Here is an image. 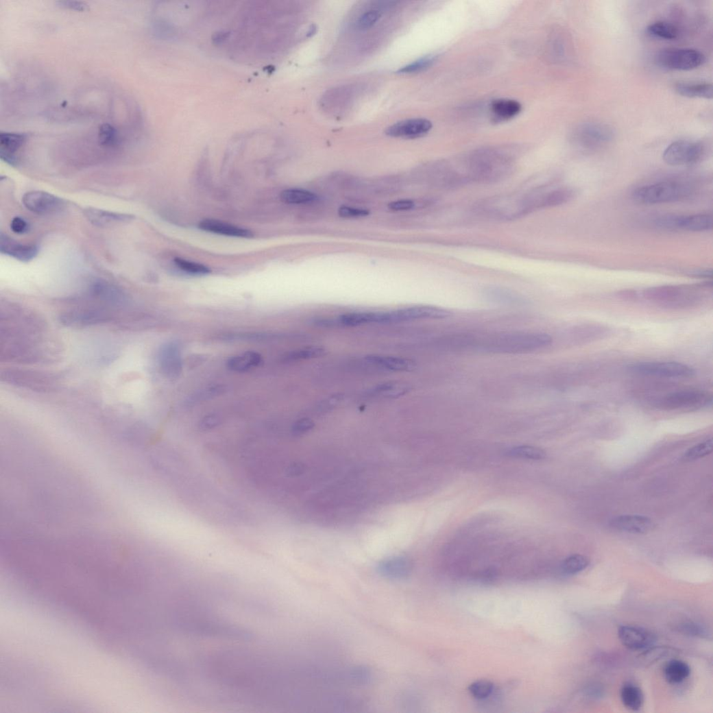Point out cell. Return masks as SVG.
<instances>
[{
  "mask_svg": "<svg viewBox=\"0 0 713 713\" xmlns=\"http://www.w3.org/2000/svg\"><path fill=\"white\" fill-rule=\"evenodd\" d=\"M415 205V202L412 200H403L391 202L388 207L394 211H406L414 208Z\"/></svg>",
  "mask_w": 713,
  "mask_h": 713,
  "instance_id": "cell-45",
  "label": "cell"
},
{
  "mask_svg": "<svg viewBox=\"0 0 713 713\" xmlns=\"http://www.w3.org/2000/svg\"><path fill=\"white\" fill-rule=\"evenodd\" d=\"M705 62L704 54L692 49H665L655 56L657 65L670 70L690 71L702 66Z\"/></svg>",
  "mask_w": 713,
  "mask_h": 713,
  "instance_id": "cell-6",
  "label": "cell"
},
{
  "mask_svg": "<svg viewBox=\"0 0 713 713\" xmlns=\"http://www.w3.org/2000/svg\"><path fill=\"white\" fill-rule=\"evenodd\" d=\"M376 569L378 574L385 579L402 581L411 574L413 564L409 559L398 556L383 560Z\"/></svg>",
  "mask_w": 713,
  "mask_h": 713,
  "instance_id": "cell-14",
  "label": "cell"
},
{
  "mask_svg": "<svg viewBox=\"0 0 713 713\" xmlns=\"http://www.w3.org/2000/svg\"><path fill=\"white\" fill-rule=\"evenodd\" d=\"M469 692L476 699H485L494 691V684L486 680H479L469 686Z\"/></svg>",
  "mask_w": 713,
  "mask_h": 713,
  "instance_id": "cell-38",
  "label": "cell"
},
{
  "mask_svg": "<svg viewBox=\"0 0 713 713\" xmlns=\"http://www.w3.org/2000/svg\"><path fill=\"white\" fill-rule=\"evenodd\" d=\"M22 202L27 210L41 215L56 213L64 206L63 200L60 197L43 191L27 192L23 195Z\"/></svg>",
  "mask_w": 713,
  "mask_h": 713,
  "instance_id": "cell-12",
  "label": "cell"
},
{
  "mask_svg": "<svg viewBox=\"0 0 713 713\" xmlns=\"http://www.w3.org/2000/svg\"><path fill=\"white\" fill-rule=\"evenodd\" d=\"M629 370L640 375L668 378H687L695 374L691 367L677 362L638 363L629 365Z\"/></svg>",
  "mask_w": 713,
  "mask_h": 713,
  "instance_id": "cell-9",
  "label": "cell"
},
{
  "mask_svg": "<svg viewBox=\"0 0 713 713\" xmlns=\"http://www.w3.org/2000/svg\"><path fill=\"white\" fill-rule=\"evenodd\" d=\"M694 289L675 286H664L650 288L643 292L646 299L666 302L674 303L683 302L684 298L694 297Z\"/></svg>",
  "mask_w": 713,
  "mask_h": 713,
  "instance_id": "cell-15",
  "label": "cell"
},
{
  "mask_svg": "<svg viewBox=\"0 0 713 713\" xmlns=\"http://www.w3.org/2000/svg\"><path fill=\"white\" fill-rule=\"evenodd\" d=\"M325 350L319 347H309L291 352L288 359L291 361L307 360L316 359L325 353Z\"/></svg>",
  "mask_w": 713,
  "mask_h": 713,
  "instance_id": "cell-41",
  "label": "cell"
},
{
  "mask_svg": "<svg viewBox=\"0 0 713 713\" xmlns=\"http://www.w3.org/2000/svg\"><path fill=\"white\" fill-rule=\"evenodd\" d=\"M433 128L432 123L426 119H411L401 121L389 127L385 133L392 138L414 139L426 135Z\"/></svg>",
  "mask_w": 713,
  "mask_h": 713,
  "instance_id": "cell-13",
  "label": "cell"
},
{
  "mask_svg": "<svg viewBox=\"0 0 713 713\" xmlns=\"http://www.w3.org/2000/svg\"><path fill=\"white\" fill-rule=\"evenodd\" d=\"M199 228L202 230L208 232L228 237L238 238H251L253 237L252 232L248 230L215 219H204L200 223Z\"/></svg>",
  "mask_w": 713,
  "mask_h": 713,
  "instance_id": "cell-22",
  "label": "cell"
},
{
  "mask_svg": "<svg viewBox=\"0 0 713 713\" xmlns=\"http://www.w3.org/2000/svg\"><path fill=\"white\" fill-rule=\"evenodd\" d=\"M618 637L624 646L636 651L646 649L654 642V638L650 632L634 627H620Z\"/></svg>",
  "mask_w": 713,
  "mask_h": 713,
  "instance_id": "cell-18",
  "label": "cell"
},
{
  "mask_svg": "<svg viewBox=\"0 0 713 713\" xmlns=\"http://www.w3.org/2000/svg\"><path fill=\"white\" fill-rule=\"evenodd\" d=\"M713 442L710 438L703 442L695 445L694 447L690 449L684 456V459L688 461H693L703 458L712 452Z\"/></svg>",
  "mask_w": 713,
  "mask_h": 713,
  "instance_id": "cell-40",
  "label": "cell"
},
{
  "mask_svg": "<svg viewBox=\"0 0 713 713\" xmlns=\"http://www.w3.org/2000/svg\"><path fill=\"white\" fill-rule=\"evenodd\" d=\"M712 398L700 390H680L666 394L654 400V406L662 410H690L707 407Z\"/></svg>",
  "mask_w": 713,
  "mask_h": 713,
  "instance_id": "cell-7",
  "label": "cell"
},
{
  "mask_svg": "<svg viewBox=\"0 0 713 713\" xmlns=\"http://www.w3.org/2000/svg\"><path fill=\"white\" fill-rule=\"evenodd\" d=\"M281 200L289 204H306L315 202L317 196L310 191L302 189H287L280 194Z\"/></svg>",
  "mask_w": 713,
  "mask_h": 713,
  "instance_id": "cell-31",
  "label": "cell"
},
{
  "mask_svg": "<svg viewBox=\"0 0 713 713\" xmlns=\"http://www.w3.org/2000/svg\"><path fill=\"white\" fill-rule=\"evenodd\" d=\"M97 140L100 146L112 148L119 145L120 133L114 125L103 123L98 128Z\"/></svg>",
  "mask_w": 713,
  "mask_h": 713,
  "instance_id": "cell-34",
  "label": "cell"
},
{
  "mask_svg": "<svg viewBox=\"0 0 713 713\" xmlns=\"http://www.w3.org/2000/svg\"><path fill=\"white\" fill-rule=\"evenodd\" d=\"M2 379L8 383L39 391L52 389L56 384V378L51 375L18 370L3 372Z\"/></svg>",
  "mask_w": 713,
  "mask_h": 713,
  "instance_id": "cell-11",
  "label": "cell"
},
{
  "mask_svg": "<svg viewBox=\"0 0 713 713\" xmlns=\"http://www.w3.org/2000/svg\"><path fill=\"white\" fill-rule=\"evenodd\" d=\"M624 705L632 710H638L642 706L644 695L642 690L633 685L624 686L620 693Z\"/></svg>",
  "mask_w": 713,
  "mask_h": 713,
  "instance_id": "cell-32",
  "label": "cell"
},
{
  "mask_svg": "<svg viewBox=\"0 0 713 713\" xmlns=\"http://www.w3.org/2000/svg\"><path fill=\"white\" fill-rule=\"evenodd\" d=\"M649 35L664 40H675L679 37V30L675 25L663 21H657L647 27Z\"/></svg>",
  "mask_w": 713,
  "mask_h": 713,
  "instance_id": "cell-33",
  "label": "cell"
},
{
  "mask_svg": "<svg viewBox=\"0 0 713 713\" xmlns=\"http://www.w3.org/2000/svg\"><path fill=\"white\" fill-rule=\"evenodd\" d=\"M367 361L379 367L394 372H409L414 369L413 362L398 356L370 355Z\"/></svg>",
  "mask_w": 713,
  "mask_h": 713,
  "instance_id": "cell-26",
  "label": "cell"
},
{
  "mask_svg": "<svg viewBox=\"0 0 713 713\" xmlns=\"http://www.w3.org/2000/svg\"><path fill=\"white\" fill-rule=\"evenodd\" d=\"M5 332L2 331V358L21 363L49 362V347L40 333L43 323L36 315L23 309L6 312Z\"/></svg>",
  "mask_w": 713,
  "mask_h": 713,
  "instance_id": "cell-1",
  "label": "cell"
},
{
  "mask_svg": "<svg viewBox=\"0 0 713 713\" xmlns=\"http://www.w3.org/2000/svg\"><path fill=\"white\" fill-rule=\"evenodd\" d=\"M692 192V188L686 184L662 182L637 189L633 193V198L642 204H659L681 201L690 197Z\"/></svg>",
  "mask_w": 713,
  "mask_h": 713,
  "instance_id": "cell-3",
  "label": "cell"
},
{
  "mask_svg": "<svg viewBox=\"0 0 713 713\" xmlns=\"http://www.w3.org/2000/svg\"><path fill=\"white\" fill-rule=\"evenodd\" d=\"M86 219L95 226L108 228L132 221L135 217L130 214L121 213L96 208L84 210Z\"/></svg>",
  "mask_w": 713,
  "mask_h": 713,
  "instance_id": "cell-16",
  "label": "cell"
},
{
  "mask_svg": "<svg viewBox=\"0 0 713 713\" xmlns=\"http://www.w3.org/2000/svg\"><path fill=\"white\" fill-rule=\"evenodd\" d=\"M338 214L343 218H359L368 216L370 211L363 208L341 206L338 210Z\"/></svg>",
  "mask_w": 713,
  "mask_h": 713,
  "instance_id": "cell-43",
  "label": "cell"
},
{
  "mask_svg": "<svg viewBox=\"0 0 713 713\" xmlns=\"http://www.w3.org/2000/svg\"><path fill=\"white\" fill-rule=\"evenodd\" d=\"M513 165L507 156L496 152H482L468 162L465 175L468 182L492 184L505 180L511 174Z\"/></svg>",
  "mask_w": 713,
  "mask_h": 713,
  "instance_id": "cell-2",
  "label": "cell"
},
{
  "mask_svg": "<svg viewBox=\"0 0 713 713\" xmlns=\"http://www.w3.org/2000/svg\"><path fill=\"white\" fill-rule=\"evenodd\" d=\"M125 315L121 312L103 307H86L70 309L60 317L61 323L71 327H87L107 324L112 322L121 324Z\"/></svg>",
  "mask_w": 713,
  "mask_h": 713,
  "instance_id": "cell-5",
  "label": "cell"
},
{
  "mask_svg": "<svg viewBox=\"0 0 713 713\" xmlns=\"http://www.w3.org/2000/svg\"><path fill=\"white\" fill-rule=\"evenodd\" d=\"M0 252L23 262H29L36 257L38 248L34 245H23L1 233Z\"/></svg>",
  "mask_w": 713,
  "mask_h": 713,
  "instance_id": "cell-19",
  "label": "cell"
},
{
  "mask_svg": "<svg viewBox=\"0 0 713 713\" xmlns=\"http://www.w3.org/2000/svg\"><path fill=\"white\" fill-rule=\"evenodd\" d=\"M483 295L490 302L509 306H524L528 304V300L522 295L511 290L492 287L484 289Z\"/></svg>",
  "mask_w": 713,
  "mask_h": 713,
  "instance_id": "cell-23",
  "label": "cell"
},
{
  "mask_svg": "<svg viewBox=\"0 0 713 713\" xmlns=\"http://www.w3.org/2000/svg\"><path fill=\"white\" fill-rule=\"evenodd\" d=\"M611 526L617 530L629 533H646L652 531L655 524L648 517L626 515L614 518L611 521Z\"/></svg>",
  "mask_w": 713,
  "mask_h": 713,
  "instance_id": "cell-20",
  "label": "cell"
},
{
  "mask_svg": "<svg viewBox=\"0 0 713 713\" xmlns=\"http://www.w3.org/2000/svg\"><path fill=\"white\" fill-rule=\"evenodd\" d=\"M713 226V218L709 214H696L688 216L677 215L676 230L701 232L710 231Z\"/></svg>",
  "mask_w": 713,
  "mask_h": 713,
  "instance_id": "cell-24",
  "label": "cell"
},
{
  "mask_svg": "<svg viewBox=\"0 0 713 713\" xmlns=\"http://www.w3.org/2000/svg\"><path fill=\"white\" fill-rule=\"evenodd\" d=\"M159 363L164 374L176 377L181 374L182 365L180 350L173 344L165 346L159 354Z\"/></svg>",
  "mask_w": 713,
  "mask_h": 713,
  "instance_id": "cell-21",
  "label": "cell"
},
{
  "mask_svg": "<svg viewBox=\"0 0 713 713\" xmlns=\"http://www.w3.org/2000/svg\"><path fill=\"white\" fill-rule=\"evenodd\" d=\"M29 136L25 133L2 132L0 134V156L11 165L17 163L16 153L26 143Z\"/></svg>",
  "mask_w": 713,
  "mask_h": 713,
  "instance_id": "cell-17",
  "label": "cell"
},
{
  "mask_svg": "<svg viewBox=\"0 0 713 713\" xmlns=\"http://www.w3.org/2000/svg\"><path fill=\"white\" fill-rule=\"evenodd\" d=\"M382 14L378 10H370L363 14L356 22V27L361 30L372 28L381 18Z\"/></svg>",
  "mask_w": 713,
  "mask_h": 713,
  "instance_id": "cell-42",
  "label": "cell"
},
{
  "mask_svg": "<svg viewBox=\"0 0 713 713\" xmlns=\"http://www.w3.org/2000/svg\"><path fill=\"white\" fill-rule=\"evenodd\" d=\"M552 341V337L544 333L503 335L490 340L485 349L497 352H525L548 346Z\"/></svg>",
  "mask_w": 713,
  "mask_h": 713,
  "instance_id": "cell-4",
  "label": "cell"
},
{
  "mask_svg": "<svg viewBox=\"0 0 713 713\" xmlns=\"http://www.w3.org/2000/svg\"><path fill=\"white\" fill-rule=\"evenodd\" d=\"M675 90L679 95L688 98H712V86L709 83L681 82L675 85Z\"/></svg>",
  "mask_w": 713,
  "mask_h": 713,
  "instance_id": "cell-27",
  "label": "cell"
},
{
  "mask_svg": "<svg viewBox=\"0 0 713 713\" xmlns=\"http://www.w3.org/2000/svg\"><path fill=\"white\" fill-rule=\"evenodd\" d=\"M589 565L588 559L581 555H573L564 559L561 564L562 571L567 575H574L585 570Z\"/></svg>",
  "mask_w": 713,
  "mask_h": 713,
  "instance_id": "cell-36",
  "label": "cell"
},
{
  "mask_svg": "<svg viewBox=\"0 0 713 713\" xmlns=\"http://www.w3.org/2000/svg\"><path fill=\"white\" fill-rule=\"evenodd\" d=\"M62 8L75 10L77 12H84L87 10L88 6L85 3L77 2V1H60L58 2Z\"/></svg>",
  "mask_w": 713,
  "mask_h": 713,
  "instance_id": "cell-46",
  "label": "cell"
},
{
  "mask_svg": "<svg viewBox=\"0 0 713 713\" xmlns=\"http://www.w3.org/2000/svg\"><path fill=\"white\" fill-rule=\"evenodd\" d=\"M174 262L178 269L191 275L204 276L210 273L208 267L200 263L180 258H175Z\"/></svg>",
  "mask_w": 713,
  "mask_h": 713,
  "instance_id": "cell-37",
  "label": "cell"
},
{
  "mask_svg": "<svg viewBox=\"0 0 713 713\" xmlns=\"http://www.w3.org/2000/svg\"><path fill=\"white\" fill-rule=\"evenodd\" d=\"M90 291L93 297L112 304H123L126 300L125 294L120 289L106 282H94Z\"/></svg>",
  "mask_w": 713,
  "mask_h": 713,
  "instance_id": "cell-25",
  "label": "cell"
},
{
  "mask_svg": "<svg viewBox=\"0 0 713 713\" xmlns=\"http://www.w3.org/2000/svg\"><path fill=\"white\" fill-rule=\"evenodd\" d=\"M705 148L700 143L678 141L664 150L663 160L668 165H691L701 160Z\"/></svg>",
  "mask_w": 713,
  "mask_h": 713,
  "instance_id": "cell-10",
  "label": "cell"
},
{
  "mask_svg": "<svg viewBox=\"0 0 713 713\" xmlns=\"http://www.w3.org/2000/svg\"><path fill=\"white\" fill-rule=\"evenodd\" d=\"M522 110L520 104L515 100L498 99L492 104L494 117L500 121L508 120L517 116Z\"/></svg>",
  "mask_w": 713,
  "mask_h": 713,
  "instance_id": "cell-29",
  "label": "cell"
},
{
  "mask_svg": "<svg viewBox=\"0 0 713 713\" xmlns=\"http://www.w3.org/2000/svg\"><path fill=\"white\" fill-rule=\"evenodd\" d=\"M437 59V55H431L421 58L398 71V73L410 74L422 71L429 68Z\"/></svg>",
  "mask_w": 713,
  "mask_h": 713,
  "instance_id": "cell-39",
  "label": "cell"
},
{
  "mask_svg": "<svg viewBox=\"0 0 713 713\" xmlns=\"http://www.w3.org/2000/svg\"><path fill=\"white\" fill-rule=\"evenodd\" d=\"M11 229L14 233L23 234L28 232V223L21 217H15L11 222Z\"/></svg>",
  "mask_w": 713,
  "mask_h": 713,
  "instance_id": "cell-44",
  "label": "cell"
},
{
  "mask_svg": "<svg viewBox=\"0 0 713 713\" xmlns=\"http://www.w3.org/2000/svg\"><path fill=\"white\" fill-rule=\"evenodd\" d=\"M664 674L668 683L677 684L681 683L689 677L690 668L686 662L675 660L667 664Z\"/></svg>",
  "mask_w": 713,
  "mask_h": 713,
  "instance_id": "cell-30",
  "label": "cell"
},
{
  "mask_svg": "<svg viewBox=\"0 0 713 713\" xmlns=\"http://www.w3.org/2000/svg\"><path fill=\"white\" fill-rule=\"evenodd\" d=\"M262 362L261 356L252 351H247L232 356L228 363V367L237 372H245L257 367Z\"/></svg>",
  "mask_w": 713,
  "mask_h": 713,
  "instance_id": "cell-28",
  "label": "cell"
},
{
  "mask_svg": "<svg viewBox=\"0 0 713 713\" xmlns=\"http://www.w3.org/2000/svg\"><path fill=\"white\" fill-rule=\"evenodd\" d=\"M507 455L517 459L540 461L546 457V453L541 448L533 447V446L522 445L518 446L509 450Z\"/></svg>",
  "mask_w": 713,
  "mask_h": 713,
  "instance_id": "cell-35",
  "label": "cell"
},
{
  "mask_svg": "<svg viewBox=\"0 0 713 713\" xmlns=\"http://www.w3.org/2000/svg\"><path fill=\"white\" fill-rule=\"evenodd\" d=\"M614 137L613 129L608 125L589 122L579 125L573 135L575 144L586 151L601 149L610 143Z\"/></svg>",
  "mask_w": 713,
  "mask_h": 713,
  "instance_id": "cell-8",
  "label": "cell"
},
{
  "mask_svg": "<svg viewBox=\"0 0 713 713\" xmlns=\"http://www.w3.org/2000/svg\"><path fill=\"white\" fill-rule=\"evenodd\" d=\"M219 418L216 416H208L206 418L201 424L203 429H210L217 425Z\"/></svg>",
  "mask_w": 713,
  "mask_h": 713,
  "instance_id": "cell-47",
  "label": "cell"
}]
</instances>
